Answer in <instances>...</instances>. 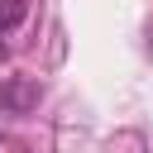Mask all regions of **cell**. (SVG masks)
Returning <instances> with one entry per match:
<instances>
[{
  "label": "cell",
  "instance_id": "obj_1",
  "mask_svg": "<svg viewBox=\"0 0 153 153\" xmlns=\"http://www.w3.org/2000/svg\"><path fill=\"white\" fill-rule=\"evenodd\" d=\"M24 10H29L24 0H0V33H5V29H14V24L24 19Z\"/></svg>",
  "mask_w": 153,
  "mask_h": 153
},
{
  "label": "cell",
  "instance_id": "obj_2",
  "mask_svg": "<svg viewBox=\"0 0 153 153\" xmlns=\"http://www.w3.org/2000/svg\"><path fill=\"white\" fill-rule=\"evenodd\" d=\"M143 43H148V53H153V19H148V29H143Z\"/></svg>",
  "mask_w": 153,
  "mask_h": 153
}]
</instances>
